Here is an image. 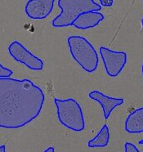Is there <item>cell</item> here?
Instances as JSON below:
<instances>
[{
  "instance_id": "cell-8",
  "label": "cell",
  "mask_w": 143,
  "mask_h": 152,
  "mask_svg": "<svg viewBox=\"0 0 143 152\" xmlns=\"http://www.w3.org/2000/svg\"><path fill=\"white\" fill-rule=\"evenodd\" d=\"M88 96L93 101H96L100 104L103 110L104 117L107 119L110 117L113 110L117 106L122 105L124 101L123 98H114L106 96L105 94L99 91H93L88 94Z\"/></svg>"
},
{
  "instance_id": "cell-1",
  "label": "cell",
  "mask_w": 143,
  "mask_h": 152,
  "mask_svg": "<svg viewBox=\"0 0 143 152\" xmlns=\"http://www.w3.org/2000/svg\"><path fill=\"white\" fill-rule=\"evenodd\" d=\"M45 96L30 80L0 78V128L20 129L39 115Z\"/></svg>"
},
{
  "instance_id": "cell-5",
  "label": "cell",
  "mask_w": 143,
  "mask_h": 152,
  "mask_svg": "<svg viewBox=\"0 0 143 152\" xmlns=\"http://www.w3.org/2000/svg\"><path fill=\"white\" fill-rule=\"evenodd\" d=\"M99 52L107 75L110 77L119 75L127 63L126 53L115 52L106 47H101Z\"/></svg>"
},
{
  "instance_id": "cell-18",
  "label": "cell",
  "mask_w": 143,
  "mask_h": 152,
  "mask_svg": "<svg viewBox=\"0 0 143 152\" xmlns=\"http://www.w3.org/2000/svg\"><path fill=\"white\" fill-rule=\"evenodd\" d=\"M142 75H143V64H142Z\"/></svg>"
},
{
  "instance_id": "cell-11",
  "label": "cell",
  "mask_w": 143,
  "mask_h": 152,
  "mask_svg": "<svg viewBox=\"0 0 143 152\" xmlns=\"http://www.w3.org/2000/svg\"><path fill=\"white\" fill-rule=\"evenodd\" d=\"M110 141V131L107 124H105L101 129L97 135L90 140L88 145L90 148H97V147H106Z\"/></svg>"
},
{
  "instance_id": "cell-16",
  "label": "cell",
  "mask_w": 143,
  "mask_h": 152,
  "mask_svg": "<svg viewBox=\"0 0 143 152\" xmlns=\"http://www.w3.org/2000/svg\"><path fill=\"white\" fill-rule=\"evenodd\" d=\"M0 152H6V146L5 145H0Z\"/></svg>"
},
{
  "instance_id": "cell-2",
  "label": "cell",
  "mask_w": 143,
  "mask_h": 152,
  "mask_svg": "<svg viewBox=\"0 0 143 152\" xmlns=\"http://www.w3.org/2000/svg\"><path fill=\"white\" fill-rule=\"evenodd\" d=\"M57 4L61 12L53 20V26L56 28L73 26L74 21L81 14L101 9V6L94 0H58Z\"/></svg>"
},
{
  "instance_id": "cell-10",
  "label": "cell",
  "mask_w": 143,
  "mask_h": 152,
  "mask_svg": "<svg viewBox=\"0 0 143 152\" xmlns=\"http://www.w3.org/2000/svg\"><path fill=\"white\" fill-rule=\"evenodd\" d=\"M125 130L129 133L143 132V107L136 109L128 116Z\"/></svg>"
},
{
  "instance_id": "cell-6",
  "label": "cell",
  "mask_w": 143,
  "mask_h": 152,
  "mask_svg": "<svg viewBox=\"0 0 143 152\" xmlns=\"http://www.w3.org/2000/svg\"><path fill=\"white\" fill-rule=\"evenodd\" d=\"M8 53L15 61L23 64L29 69L33 70L43 69V61L34 56L18 41H13L8 47Z\"/></svg>"
},
{
  "instance_id": "cell-15",
  "label": "cell",
  "mask_w": 143,
  "mask_h": 152,
  "mask_svg": "<svg viewBox=\"0 0 143 152\" xmlns=\"http://www.w3.org/2000/svg\"><path fill=\"white\" fill-rule=\"evenodd\" d=\"M43 152H55V149L53 147H48V148L46 149Z\"/></svg>"
},
{
  "instance_id": "cell-19",
  "label": "cell",
  "mask_w": 143,
  "mask_h": 152,
  "mask_svg": "<svg viewBox=\"0 0 143 152\" xmlns=\"http://www.w3.org/2000/svg\"><path fill=\"white\" fill-rule=\"evenodd\" d=\"M142 26H143V18H142Z\"/></svg>"
},
{
  "instance_id": "cell-9",
  "label": "cell",
  "mask_w": 143,
  "mask_h": 152,
  "mask_svg": "<svg viewBox=\"0 0 143 152\" xmlns=\"http://www.w3.org/2000/svg\"><path fill=\"white\" fill-rule=\"evenodd\" d=\"M104 18L103 14L99 12H88L80 15L74 21L73 26L80 30H88L97 26Z\"/></svg>"
},
{
  "instance_id": "cell-13",
  "label": "cell",
  "mask_w": 143,
  "mask_h": 152,
  "mask_svg": "<svg viewBox=\"0 0 143 152\" xmlns=\"http://www.w3.org/2000/svg\"><path fill=\"white\" fill-rule=\"evenodd\" d=\"M124 151L125 152H140L135 145L130 142H126L124 145Z\"/></svg>"
},
{
  "instance_id": "cell-7",
  "label": "cell",
  "mask_w": 143,
  "mask_h": 152,
  "mask_svg": "<svg viewBox=\"0 0 143 152\" xmlns=\"http://www.w3.org/2000/svg\"><path fill=\"white\" fill-rule=\"evenodd\" d=\"M55 0H29L25 11L27 17L33 20H42L47 17L53 9Z\"/></svg>"
},
{
  "instance_id": "cell-12",
  "label": "cell",
  "mask_w": 143,
  "mask_h": 152,
  "mask_svg": "<svg viewBox=\"0 0 143 152\" xmlns=\"http://www.w3.org/2000/svg\"><path fill=\"white\" fill-rule=\"evenodd\" d=\"M13 72L9 69L8 68H6L0 64V78H9Z\"/></svg>"
},
{
  "instance_id": "cell-17",
  "label": "cell",
  "mask_w": 143,
  "mask_h": 152,
  "mask_svg": "<svg viewBox=\"0 0 143 152\" xmlns=\"http://www.w3.org/2000/svg\"><path fill=\"white\" fill-rule=\"evenodd\" d=\"M139 144L140 145H143V140H141V141H140Z\"/></svg>"
},
{
  "instance_id": "cell-14",
  "label": "cell",
  "mask_w": 143,
  "mask_h": 152,
  "mask_svg": "<svg viewBox=\"0 0 143 152\" xmlns=\"http://www.w3.org/2000/svg\"><path fill=\"white\" fill-rule=\"evenodd\" d=\"M101 4L104 7H111L113 5V0H99Z\"/></svg>"
},
{
  "instance_id": "cell-3",
  "label": "cell",
  "mask_w": 143,
  "mask_h": 152,
  "mask_svg": "<svg viewBox=\"0 0 143 152\" xmlns=\"http://www.w3.org/2000/svg\"><path fill=\"white\" fill-rule=\"evenodd\" d=\"M70 52L74 60L86 72H94L99 63L95 48L89 41L82 36H70L67 39Z\"/></svg>"
},
{
  "instance_id": "cell-4",
  "label": "cell",
  "mask_w": 143,
  "mask_h": 152,
  "mask_svg": "<svg viewBox=\"0 0 143 152\" xmlns=\"http://www.w3.org/2000/svg\"><path fill=\"white\" fill-rule=\"evenodd\" d=\"M58 120L66 129L74 132H81L85 129V121L82 108L73 98L61 100L55 98Z\"/></svg>"
}]
</instances>
